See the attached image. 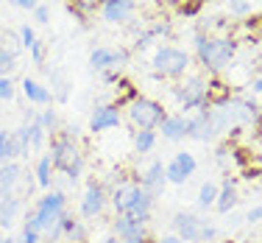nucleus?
Instances as JSON below:
<instances>
[{"label": "nucleus", "mask_w": 262, "mask_h": 243, "mask_svg": "<svg viewBox=\"0 0 262 243\" xmlns=\"http://www.w3.org/2000/svg\"><path fill=\"white\" fill-rule=\"evenodd\" d=\"M192 48L195 59L207 76H221L234 65V56L240 51V42L232 36H207V34H192Z\"/></svg>", "instance_id": "f257e3e1"}, {"label": "nucleus", "mask_w": 262, "mask_h": 243, "mask_svg": "<svg viewBox=\"0 0 262 243\" xmlns=\"http://www.w3.org/2000/svg\"><path fill=\"white\" fill-rule=\"evenodd\" d=\"M48 157L53 162V171H59L67 179V185H78L81 176L86 171V157L81 151V140L70 137L64 129H59L51 137V148H48Z\"/></svg>", "instance_id": "f03ea898"}, {"label": "nucleus", "mask_w": 262, "mask_h": 243, "mask_svg": "<svg viewBox=\"0 0 262 243\" xmlns=\"http://www.w3.org/2000/svg\"><path fill=\"white\" fill-rule=\"evenodd\" d=\"M109 204L115 210V215H134L140 221H151L154 215V198L148 196L145 190L140 188V182L134 179H126V182L115 185L109 190Z\"/></svg>", "instance_id": "7ed1b4c3"}, {"label": "nucleus", "mask_w": 262, "mask_h": 243, "mask_svg": "<svg viewBox=\"0 0 262 243\" xmlns=\"http://www.w3.org/2000/svg\"><path fill=\"white\" fill-rule=\"evenodd\" d=\"M148 65H151V70H154V76H157V78L179 81V78H184L187 73H190L192 56L187 53L184 48H179V45H157Z\"/></svg>", "instance_id": "20e7f679"}, {"label": "nucleus", "mask_w": 262, "mask_h": 243, "mask_svg": "<svg viewBox=\"0 0 262 243\" xmlns=\"http://www.w3.org/2000/svg\"><path fill=\"white\" fill-rule=\"evenodd\" d=\"M170 95L179 107V115H192L207 109V76L204 73H187L170 87Z\"/></svg>", "instance_id": "39448f33"}, {"label": "nucleus", "mask_w": 262, "mask_h": 243, "mask_svg": "<svg viewBox=\"0 0 262 243\" xmlns=\"http://www.w3.org/2000/svg\"><path fill=\"white\" fill-rule=\"evenodd\" d=\"M123 109H126V120L131 123L134 132H140V129L157 132L159 123L165 120V115H167L165 104L157 101V98H151V95H137L134 101H128Z\"/></svg>", "instance_id": "423d86ee"}, {"label": "nucleus", "mask_w": 262, "mask_h": 243, "mask_svg": "<svg viewBox=\"0 0 262 243\" xmlns=\"http://www.w3.org/2000/svg\"><path fill=\"white\" fill-rule=\"evenodd\" d=\"M64 210H67V193L51 188V190H45V196L36 198L34 207H28V213H31V218H34L36 229L45 235L48 229H51L53 224L61 218V213H64Z\"/></svg>", "instance_id": "0eeeda50"}, {"label": "nucleus", "mask_w": 262, "mask_h": 243, "mask_svg": "<svg viewBox=\"0 0 262 243\" xmlns=\"http://www.w3.org/2000/svg\"><path fill=\"white\" fill-rule=\"evenodd\" d=\"M106 207H109V190H106V185L101 179H86L81 201H78V218L90 224L95 218H101Z\"/></svg>", "instance_id": "6e6552de"}, {"label": "nucleus", "mask_w": 262, "mask_h": 243, "mask_svg": "<svg viewBox=\"0 0 262 243\" xmlns=\"http://www.w3.org/2000/svg\"><path fill=\"white\" fill-rule=\"evenodd\" d=\"M131 62V53L126 48H112V45H98L90 51V70L92 73H109V70H117L123 73Z\"/></svg>", "instance_id": "1a4fd4ad"}, {"label": "nucleus", "mask_w": 262, "mask_h": 243, "mask_svg": "<svg viewBox=\"0 0 262 243\" xmlns=\"http://www.w3.org/2000/svg\"><path fill=\"white\" fill-rule=\"evenodd\" d=\"M195 171H198V159H195V154L187 151V148L176 151L170 157V162H165L167 185H187L192 176H195Z\"/></svg>", "instance_id": "9d476101"}, {"label": "nucleus", "mask_w": 262, "mask_h": 243, "mask_svg": "<svg viewBox=\"0 0 262 243\" xmlns=\"http://www.w3.org/2000/svg\"><path fill=\"white\" fill-rule=\"evenodd\" d=\"M120 123H123V109L117 107L115 101H101V104H95V107H92L86 129H90L92 134H103V132L117 129Z\"/></svg>", "instance_id": "9b49d317"}, {"label": "nucleus", "mask_w": 262, "mask_h": 243, "mask_svg": "<svg viewBox=\"0 0 262 243\" xmlns=\"http://www.w3.org/2000/svg\"><path fill=\"white\" fill-rule=\"evenodd\" d=\"M204 221L207 215H198L192 210H182V213L173 215V235L182 238L184 243H201V229H204Z\"/></svg>", "instance_id": "f8f14e48"}, {"label": "nucleus", "mask_w": 262, "mask_h": 243, "mask_svg": "<svg viewBox=\"0 0 262 243\" xmlns=\"http://www.w3.org/2000/svg\"><path fill=\"white\" fill-rule=\"evenodd\" d=\"M137 182H140V188L145 190L148 196L154 198V201H157L162 193H165V188H167V179H165V162H162V159L148 162V165L140 171Z\"/></svg>", "instance_id": "ddd939ff"}, {"label": "nucleus", "mask_w": 262, "mask_h": 243, "mask_svg": "<svg viewBox=\"0 0 262 243\" xmlns=\"http://www.w3.org/2000/svg\"><path fill=\"white\" fill-rule=\"evenodd\" d=\"M23 213H26V198L20 193L0 198V232H11L23 218Z\"/></svg>", "instance_id": "4468645a"}, {"label": "nucleus", "mask_w": 262, "mask_h": 243, "mask_svg": "<svg viewBox=\"0 0 262 243\" xmlns=\"http://www.w3.org/2000/svg\"><path fill=\"white\" fill-rule=\"evenodd\" d=\"M23 173H26V165L20 159H9L6 165H0V198L20 193Z\"/></svg>", "instance_id": "2eb2a0df"}, {"label": "nucleus", "mask_w": 262, "mask_h": 243, "mask_svg": "<svg viewBox=\"0 0 262 243\" xmlns=\"http://www.w3.org/2000/svg\"><path fill=\"white\" fill-rule=\"evenodd\" d=\"M137 9V0H101V17L112 26L128 23Z\"/></svg>", "instance_id": "dca6fc26"}, {"label": "nucleus", "mask_w": 262, "mask_h": 243, "mask_svg": "<svg viewBox=\"0 0 262 243\" xmlns=\"http://www.w3.org/2000/svg\"><path fill=\"white\" fill-rule=\"evenodd\" d=\"M112 235L115 238H148V221H140L134 215H115Z\"/></svg>", "instance_id": "f3484780"}, {"label": "nucleus", "mask_w": 262, "mask_h": 243, "mask_svg": "<svg viewBox=\"0 0 262 243\" xmlns=\"http://www.w3.org/2000/svg\"><path fill=\"white\" fill-rule=\"evenodd\" d=\"M240 204V196H237V179L234 176H226L223 185H217V198H215V213L217 215H229L234 213V207Z\"/></svg>", "instance_id": "a211bd4d"}, {"label": "nucleus", "mask_w": 262, "mask_h": 243, "mask_svg": "<svg viewBox=\"0 0 262 243\" xmlns=\"http://www.w3.org/2000/svg\"><path fill=\"white\" fill-rule=\"evenodd\" d=\"M173 34V23L170 20H159L154 26H145L142 31H137V39H134V51H145L151 48L157 39H167Z\"/></svg>", "instance_id": "6ab92c4d"}, {"label": "nucleus", "mask_w": 262, "mask_h": 243, "mask_svg": "<svg viewBox=\"0 0 262 243\" xmlns=\"http://www.w3.org/2000/svg\"><path fill=\"white\" fill-rule=\"evenodd\" d=\"M157 132H162V140H167V143H184L187 140V115L167 112Z\"/></svg>", "instance_id": "aec40b11"}, {"label": "nucleus", "mask_w": 262, "mask_h": 243, "mask_svg": "<svg viewBox=\"0 0 262 243\" xmlns=\"http://www.w3.org/2000/svg\"><path fill=\"white\" fill-rule=\"evenodd\" d=\"M20 90H23V95H26V101L34 104V107H53V95H51V90H48V84H42V81L26 76L20 81Z\"/></svg>", "instance_id": "412c9836"}, {"label": "nucleus", "mask_w": 262, "mask_h": 243, "mask_svg": "<svg viewBox=\"0 0 262 243\" xmlns=\"http://www.w3.org/2000/svg\"><path fill=\"white\" fill-rule=\"evenodd\" d=\"M70 78H67V73L61 70L59 65H53V67H48V90H51V95H53V101H59V104H67L70 101Z\"/></svg>", "instance_id": "4be33fe9"}, {"label": "nucleus", "mask_w": 262, "mask_h": 243, "mask_svg": "<svg viewBox=\"0 0 262 243\" xmlns=\"http://www.w3.org/2000/svg\"><path fill=\"white\" fill-rule=\"evenodd\" d=\"M53 162L51 157H48V151L45 154H39V159H36V165H34V179H36V188H42V190H51L53 188V182H56V176H53Z\"/></svg>", "instance_id": "5701e85b"}, {"label": "nucleus", "mask_w": 262, "mask_h": 243, "mask_svg": "<svg viewBox=\"0 0 262 243\" xmlns=\"http://www.w3.org/2000/svg\"><path fill=\"white\" fill-rule=\"evenodd\" d=\"M17 56H20V45L14 42H0V76H11L17 67Z\"/></svg>", "instance_id": "b1692460"}, {"label": "nucleus", "mask_w": 262, "mask_h": 243, "mask_svg": "<svg viewBox=\"0 0 262 243\" xmlns=\"http://www.w3.org/2000/svg\"><path fill=\"white\" fill-rule=\"evenodd\" d=\"M134 154H140V157H145V154H151L154 148H157L159 143V134L151 132V129H140V132H134Z\"/></svg>", "instance_id": "393cba45"}, {"label": "nucleus", "mask_w": 262, "mask_h": 243, "mask_svg": "<svg viewBox=\"0 0 262 243\" xmlns=\"http://www.w3.org/2000/svg\"><path fill=\"white\" fill-rule=\"evenodd\" d=\"M14 157L17 159H28L31 157V132H28V123H23V126H17L14 132Z\"/></svg>", "instance_id": "a878e982"}, {"label": "nucleus", "mask_w": 262, "mask_h": 243, "mask_svg": "<svg viewBox=\"0 0 262 243\" xmlns=\"http://www.w3.org/2000/svg\"><path fill=\"white\" fill-rule=\"evenodd\" d=\"M36 123H39L42 129L48 132V137H53L56 132L61 129V120H59V112H56L53 107H42L39 112H36Z\"/></svg>", "instance_id": "bb28decb"}, {"label": "nucleus", "mask_w": 262, "mask_h": 243, "mask_svg": "<svg viewBox=\"0 0 262 243\" xmlns=\"http://www.w3.org/2000/svg\"><path fill=\"white\" fill-rule=\"evenodd\" d=\"M14 240L17 243H42V232L36 229V224H34V218H31L28 210L23 213V227H20V235H17Z\"/></svg>", "instance_id": "cd10ccee"}, {"label": "nucleus", "mask_w": 262, "mask_h": 243, "mask_svg": "<svg viewBox=\"0 0 262 243\" xmlns=\"http://www.w3.org/2000/svg\"><path fill=\"white\" fill-rule=\"evenodd\" d=\"M215 198H217V182H204L201 188H198V198H195V204H198V210L201 213H207V210L215 207Z\"/></svg>", "instance_id": "c85d7f7f"}, {"label": "nucleus", "mask_w": 262, "mask_h": 243, "mask_svg": "<svg viewBox=\"0 0 262 243\" xmlns=\"http://www.w3.org/2000/svg\"><path fill=\"white\" fill-rule=\"evenodd\" d=\"M23 123H28V132H31V151H42L48 143V132L36 123V115H34V120H23Z\"/></svg>", "instance_id": "c756f323"}, {"label": "nucleus", "mask_w": 262, "mask_h": 243, "mask_svg": "<svg viewBox=\"0 0 262 243\" xmlns=\"http://www.w3.org/2000/svg\"><path fill=\"white\" fill-rule=\"evenodd\" d=\"M9 159H17L14 157V134L9 129H0V165H6Z\"/></svg>", "instance_id": "7c9ffc66"}, {"label": "nucleus", "mask_w": 262, "mask_h": 243, "mask_svg": "<svg viewBox=\"0 0 262 243\" xmlns=\"http://www.w3.org/2000/svg\"><path fill=\"white\" fill-rule=\"evenodd\" d=\"M86 240H90V224L78 218V221L73 224V229L64 235V243H86Z\"/></svg>", "instance_id": "2f4dec72"}, {"label": "nucleus", "mask_w": 262, "mask_h": 243, "mask_svg": "<svg viewBox=\"0 0 262 243\" xmlns=\"http://www.w3.org/2000/svg\"><path fill=\"white\" fill-rule=\"evenodd\" d=\"M36 31H34V26H28V23H23L20 26V31H17V42H20V48H26V51H31V48L36 45Z\"/></svg>", "instance_id": "473e14b6"}, {"label": "nucleus", "mask_w": 262, "mask_h": 243, "mask_svg": "<svg viewBox=\"0 0 262 243\" xmlns=\"http://www.w3.org/2000/svg\"><path fill=\"white\" fill-rule=\"evenodd\" d=\"M17 98V84L11 76H0V101H14Z\"/></svg>", "instance_id": "72a5a7b5"}, {"label": "nucleus", "mask_w": 262, "mask_h": 243, "mask_svg": "<svg viewBox=\"0 0 262 243\" xmlns=\"http://www.w3.org/2000/svg\"><path fill=\"white\" fill-rule=\"evenodd\" d=\"M254 3L251 0H229V14L232 17H251Z\"/></svg>", "instance_id": "f704fd0d"}, {"label": "nucleus", "mask_w": 262, "mask_h": 243, "mask_svg": "<svg viewBox=\"0 0 262 243\" xmlns=\"http://www.w3.org/2000/svg\"><path fill=\"white\" fill-rule=\"evenodd\" d=\"M48 51H51V42H48V39H36V45L28 51L31 53V62H34V65H45Z\"/></svg>", "instance_id": "c9c22d12"}, {"label": "nucleus", "mask_w": 262, "mask_h": 243, "mask_svg": "<svg viewBox=\"0 0 262 243\" xmlns=\"http://www.w3.org/2000/svg\"><path fill=\"white\" fill-rule=\"evenodd\" d=\"M217 238H221V227L207 218V221H204V229H201V243H215Z\"/></svg>", "instance_id": "e433bc0d"}, {"label": "nucleus", "mask_w": 262, "mask_h": 243, "mask_svg": "<svg viewBox=\"0 0 262 243\" xmlns=\"http://www.w3.org/2000/svg\"><path fill=\"white\" fill-rule=\"evenodd\" d=\"M31 14H34L36 26H51V6H48V3H39Z\"/></svg>", "instance_id": "4c0bfd02"}, {"label": "nucleus", "mask_w": 262, "mask_h": 243, "mask_svg": "<svg viewBox=\"0 0 262 243\" xmlns=\"http://www.w3.org/2000/svg\"><path fill=\"white\" fill-rule=\"evenodd\" d=\"M246 224H251V227H254V224H262V204H254V207L248 210V213H246Z\"/></svg>", "instance_id": "58836bf2"}, {"label": "nucleus", "mask_w": 262, "mask_h": 243, "mask_svg": "<svg viewBox=\"0 0 262 243\" xmlns=\"http://www.w3.org/2000/svg\"><path fill=\"white\" fill-rule=\"evenodd\" d=\"M6 3H11V6H17V9H23V11H34L36 6L42 3V0H6Z\"/></svg>", "instance_id": "ea45409f"}, {"label": "nucleus", "mask_w": 262, "mask_h": 243, "mask_svg": "<svg viewBox=\"0 0 262 243\" xmlns=\"http://www.w3.org/2000/svg\"><path fill=\"white\" fill-rule=\"evenodd\" d=\"M148 243H184V240L176 238V235H162L159 240H148Z\"/></svg>", "instance_id": "a19ab883"}, {"label": "nucleus", "mask_w": 262, "mask_h": 243, "mask_svg": "<svg viewBox=\"0 0 262 243\" xmlns=\"http://www.w3.org/2000/svg\"><path fill=\"white\" fill-rule=\"evenodd\" d=\"M0 243H17V240H14L11 232H0Z\"/></svg>", "instance_id": "79ce46f5"}, {"label": "nucleus", "mask_w": 262, "mask_h": 243, "mask_svg": "<svg viewBox=\"0 0 262 243\" xmlns=\"http://www.w3.org/2000/svg\"><path fill=\"white\" fill-rule=\"evenodd\" d=\"M101 243H120V238H115V235H106Z\"/></svg>", "instance_id": "37998d69"}, {"label": "nucleus", "mask_w": 262, "mask_h": 243, "mask_svg": "<svg viewBox=\"0 0 262 243\" xmlns=\"http://www.w3.org/2000/svg\"><path fill=\"white\" fill-rule=\"evenodd\" d=\"M257 162H259V165H262V151H259V154H257Z\"/></svg>", "instance_id": "c03bdc74"}, {"label": "nucleus", "mask_w": 262, "mask_h": 243, "mask_svg": "<svg viewBox=\"0 0 262 243\" xmlns=\"http://www.w3.org/2000/svg\"><path fill=\"white\" fill-rule=\"evenodd\" d=\"M259 112H262V101H259Z\"/></svg>", "instance_id": "a18cd8bd"}, {"label": "nucleus", "mask_w": 262, "mask_h": 243, "mask_svg": "<svg viewBox=\"0 0 262 243\" xmlns=\"http://www.w3.org/2000/svg\"><path fill=\"white\" fill-rule=\"evenodd\" d=\"M0 3H3V0H0Z\"/></svg>", "instance_id": "49530a36"}, {"label": "nucleus", "mask_w": 262, "mask_h": 243, "mask_svg": "<svg viewBox=\"0 0 262 243\" xmlns=\"http://www.w3.org/2000/svg\"><path fill=\"white\" fill-rule=\"evenodd\" d=\"M251 3H254V0H251Z\"/></svg>", "instance_id": "de8ad7c7"}]
</instances>
